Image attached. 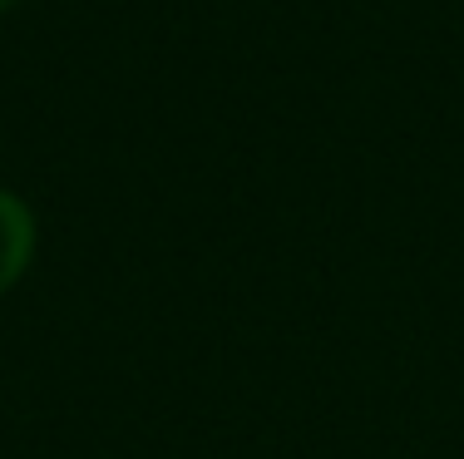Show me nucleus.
<instances>
[{
    "label": "nucleus",
    "mask_w": 464,
    "mask_h": 459,
    "mask_svg": "<svg viewBox=\"0 0 464 459\" xmlns=\"http://www.w3.org/2000/svg\"><path fill=\"white\" fill-rule=\"evenodd\" d=\"M30 253H35V217L20 198L0 193V292L25 272Z\"/></svg>",
    "instance_id": "obj_1"
},
{
    "label": "nucleus",
    "mask_w": 464,
    "mask_h": 459,
    "mask_svg": "<svg viewBox=\"0 0 464 459\" xmlns=\"http://www.w3.org/2000/svg\"><path fill=\"white\" fill-rule=\"evenodd\" d=\"M5 5H15V0H0V10H5Z\"/></svg>",
    "instance_id": "obj_2"
}]
</instances>
